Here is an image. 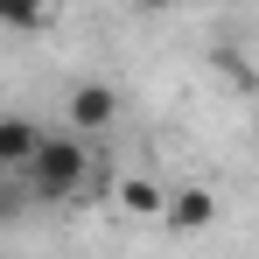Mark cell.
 I'll list each match as a JSON object with an SVG mask.
<instances>
[{
    "label": "cell",
    "mask_w": 259,
    "mask_h": 259,
    "mask_svg": "<svg viewBox=\"0 0 259 259\" xmlns=\"http://www.w3.org/2000/svg\"><path fill=\"white\" fill-rule=\"evenodd\" d=\"M91 161H98V154H91L77 133H42L35 154H28L14 175H21V189H28L35 203H63V196H77L91 182Z\"/></svg>",
    "instance_id": "6da1fadb"
},
{
    "label": "cell",
    "mask_w": 259,
    "mask_h": 259,
    "mask_svg": "<svg viewBox=\"0 0 259 259\" xmlns=\"http://www.w3.org/2000/svg\"><path fill=\"white\" fill-rule=\"evenodd\" d=\"M35 140H42V126L35 119H21V112H0V175H14L28 154H35Z\"/></svg>",
    "instance_id": "7a4b0ae2"
},
{
    "label": "cell",
    "mask_w": 259,
    "mask_h": 259,
    "mask_svg": "<svg viewBox=\"0 0 259 259\" xmlns=\"http://www.w3.org/2000/svg\"><path fill=\"white\" fill-rule=\"evenodd\" d=\"M112 112H119V98H112L105 84H77V91H70V126H77V133L112 126Z\"/></svg>",
    "instance_id": "3957f363"
},
{
    "label": "cell",
    "mask_w": 259,
    "mask_h": 259,
    "mask_svg": "<svg viewBox=\"0 0 259 259\" xmlns=\"http://www.w3.org/2000/svg\"><path fill=\"white\" fill-rule=\"evenodd\" d=\"M161 217H168L175 231H203V224L217 217V196H210V189H182V196L161 203Z\"/></svg>",
    "instance_id": "277c9868"
},
{
    "label": "cell",
    "mask_w": 259,
    "mask_h": 259,
    "mask_svg": "<svg viewBox=\"0 0 259 259\" xmlns=\"http://www.w3.org/2000/svg\"><path fill=\"white\" fill-rule=\"evenodd\" d=\"M49 21V0H0V28H14V35H35Z\"/></svg>",
    "instance_id": "5b68a950"
},
{
    "label": "cell",
    "mask_w": 259,
    "mask_h": 259,
    "mask_svg": "<svg viewBox=\"0 0 259 259\" xmlns=\"http://www.w3.org/2000/svg\"><path fill=\"white\" fill-rule=\"evenodd\" d=\"M119 203H126V217H161L168 196H161L154 182H140V175H133V182H119Z\"/></svg>",
    "instance_id": "8992f818"
},
{
    "label": "cell",
    "mask_w": 259,
    "mask_h": 259,
    "mask_svg": "<svg viewBox=\"0 0 259 259\" xmlns=\"http://www.w3.org/2000/svg\"><path fill=\"white\" fill-rule=\"evenodd\" d=\"M140 7H175V0H140Z\"/></svg>",
    "instance_id": "52a82bcc"
}]
</instances>
